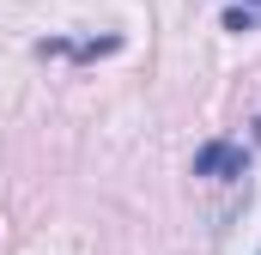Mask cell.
I'll list each match as a JSON object with an SVG mask.
<instances>
[{
  "label": "cell",
  "mask_w": 261,
  "mask_h": 255,
  "mask_svg": "<svg viewBox=\"0 0 261 255\" xmlns=\"http://www.w3.org/2000/svg\"><path fill=\"white\" fill-rule=\"evenodd\" d=\"M255 140H261V116H255Z\"/></svg>",
  "instance_id": "cell-4"
},
{
  "label": "cell",
  "mask_w": 261,
  "mask_h": 255,
  "mask_svg": "<svg viewBox=\"0 0 261 255\" xmlns=\"http://www.w3.org/2000/svg\"><path fill=\"white\" fill-rule=\"evenodd\" d=\"M195 176H213V183H231V176H249V152L237 140H206L195 152Z\"/></svg>",
  "instance_id": "cell-1"
},
{
  "label": "cell",
  "mask_w": 261,
  "mask_h": 255,
  "mask_svg": "<svg viewBox=\"0 0 261 255\" xmlns=\"http://www.w3.org/2000/svg\"><path fill=\"white\" fill-rule=\"evenodd\" d=\"M116 49H122V37H91V43H61V37H49V43H37V55H79V61L116 55Z\"/></svg>",
  "instance_id": "cell-2"
},
{
  "label": "cell",
  "mask_w": 261,
  "mask_h": 255,
  "mask_svg": "<svg viewBox=\"0 0 261 255\" xmlns=\"http://www.w3.org/2000/svg\"><path fill=\"white\" fill-rule=\"evenodd\" d=\"M261 24V0H231L225 6V31H255Z\"/></svg>",
  "instance_id": "cell-3"
}]
</instances>
